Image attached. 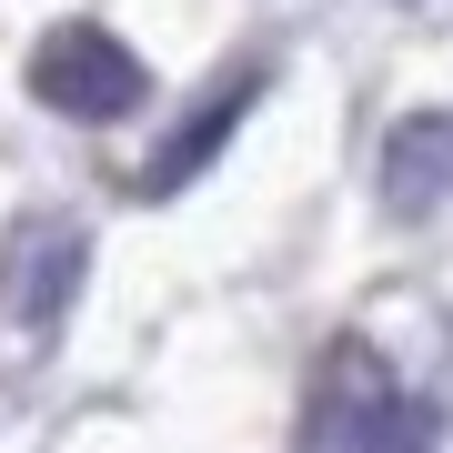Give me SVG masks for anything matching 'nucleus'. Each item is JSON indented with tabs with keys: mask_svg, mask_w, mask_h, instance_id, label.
Returning <instances> with one entry per match:
<instances>
[{
	"mask_svg": "<svg viewBox=\"0 0 453 453\" xmlns=\"http://www.w3.org/2000/svg\"><path fill=\"white\" fill-rule=\"evenodd\" d=\"M434 434V413L413 403V393H393V372L363 353V342H342L323 363V393H312V453H423Z\"/></svg>",
	"mask_w": 453,
	"mask_h": 453,
	"instance_id": "obj_2",
	"label": "nucleus"
},
{
	"mask_svg": "<svg viewBox=\"0 0 453 453\" xmlns=\"http://www.w3.org/2000/svg\"><path fill=\"white\" fill-rule=\"evenodd\" d=\"M443 192H453V121H443V111L393 121V142H383V211L423 222Z\"/></svg>",
	"mask_w": 453,
	"mask_h": 453,
	"instance_id": "obj_4",
	"label": "nucleus"
},
{
	"mask_svg": "<svg viewBox=\"0 0 453 453\" xmlns=\"http://www.w3.org/2000/svg\"><path fill=\"white\" fill-rule=\"evenodd\" d=\"M81 222H20L11 232V262H0V303L20 312L31 333H50L71 312V292H81Z\"/></svg>",
	"mask_w": 453,
	"mask_h": 453,
	"instance_id": "obj_3",
	"label": "nucleus"
},
{
	"mask_svg": "<svg viewBox=\"0 0 453 453\" xmlns=\"http://www.w3.org/2000/svg\"><path fill=\"white\" fill-rule=\"evenodd\" d=\"M142 91H151L142 50L121 31H101V20H61L31 50V101L61 121H121V111H142Z\"/></svg>",
	"mask_w": 453,
	"mask_h": 453,
	"instance_id": "obj_1",
	"label": "nucleus"
},
{
	"mask_svg": "<svg viewBox=\"0 0 453 453\" xmlns=\"http://www.w3.org/2000/svg\"><path fill=\"white\" fill-rule=\"evenodd\" d=\"M252 91H262L252 71H232V81L211 91V111H192V121H181V131H172L162 151H151L142 192H181V181H202L211 162H222V142H232V131H242V111H252Z\"/></svg>",
	"mask_w": 453,
	"mask_h": 453,
	"instance_id": "obj_5",
	"label": "nucleus"
}]
</instances>
